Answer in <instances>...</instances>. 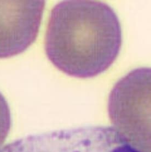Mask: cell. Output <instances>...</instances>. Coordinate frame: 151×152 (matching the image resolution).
Segmentation results:
<instances>
[{"mask_svg":"<svg viewBox=\"0 0 151 152\" xmlns=\"http://www.w3.org/2000/svg\"><path fill=\"white\" fill-rule=\"evenodd\" d=\"M122 44L118 16L95 1H63L51 11L45 37L47 57L62 72L90 78L112 65Z\"/></svg>","mask_w":151,"mask_h":152,"instance_id":"cell-1","label":"cell"},{"mask_svg":"<svg viewBox=\"0 0 151 152\" xmlns=\"http://www.w3.org/2000/svg\"><path fill=\"white\" fill-rule=\"evenodd\" d=\"M108 116L123 139L139 152H151V68L134 69L115 83Z\"/></svg>","mask_w":151,"mask_h":152,"instance_id":"cell-2","label":"cell"},{"mask_svg":"<svg viewBox=\"0 0 151 152\" xmlns=\"http://www.w3.org/2000/svg\"><path fill=\"white\" fill-rule=\"evenodd\" d=\"M44 1H0V58L20 54L39 31Z\"/></svg>","mask_w":151,"mask_h":152,"instance_id":"cell-3","label":"cell"},{"mask_svg":"<svg viewBox=\"0 0 151 152\" xmlns=\"http://www.w3.org/2000/svg\"><path fill=\"white\" fill-rule=\"evenodd\" d=\"M12 124L11 110L6 99L0 92V148L7 137Z\"/></svg>","mask_w":151,"mask_h":152,"instance_id":"cell-4","label":"cell"}]
</instances>
